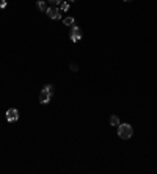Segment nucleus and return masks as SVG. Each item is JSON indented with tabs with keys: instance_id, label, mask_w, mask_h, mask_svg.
<instances>
[{
	"instance_id": "f257e3e1",
	"label": "nucleus",
	"mask_w": 157,
	"mask_h": 174,
	"mask_svg": "<svg viewBox=\"0 0 157 174\" xmlns=\"http://www.w3.org/2000/svg\"><path fill=\"white\" fill-rule=\"evenodd\" d=\"M53 96V85H46L43 89H41V94H39V102L43 104V105H47V104L50 102Z\"/></svg>"
},
{
	"instance_id": "f03ea898",
	"label": "nucleus",
	"mask_w": 157,
	"mask_h": 174,
	"mask_svg": "<svg viewBox=\"0 0 157 174\" xmlns=\"http://www.w3.org/2000/svg\"><path fill=\"white\" fill-rule=\"evenodd\" d=\"M132 135H134L132 126H129V124H119L118 126V136L121 140H129V138H132Z\"/></svg>"
},
{
	"instance_id": "7ed1b4c3",
	"label": "nucleus",
	"mask_w": 157,
	"mask_h": 174,
	"mask_svg": "<svg viewBox=\"0 0 157 174\" xmlns=\"http://www.w3.org/2000/svg\"><path fill=\"white\" fill-rule=\"evenodd\" d=\"M69 38L72 43H77V41L82 39V30L79 28L77 25H72L71 27V30H69Z\"/></svg>"
},
{
	"instance_id": "20e7f679",
	"label": "nucleus",
	"mask_w": 157,
	"mask_h": 174,
	"mask_svg": "<svg viewBox=\"0 0 157 174\" xmlns=\"http://www.w3.org/2000/svg\"><path fill=\"white\" fill-rule=\"evenodd\" d=\"M46 13H47V16H49L50 19H53V20H60L61 19V11H60V8H57V6H49V8L46 10Z\"/></svg>"
},
{
	"instance_id": "39448f33",
	"label": "nucleus",
	"mask_w": 157,
	"mask_h": 174,
	"mask_svg": "<svg viewBox=\"0 0 157 174\" xmlns=\"http://www.w3.org/2000/svg\"><path fill=\"white\" fill-rule=\"evenodd\" d=\"M19 119V111L16 108H10L6 111V121L8 122H16Z\"/></svg>"
},
{
	"instance_id": "423d86ee",
	"label": "nucleus",
	"mask_w": 157,
	"mask_h": 174,
	"mask_svg": "<svg viewBox=\"0 0 157 174\" xmlns=\"http://www.w3.org/2000/svg\"><path fill=\"white\" fill-rule=\"evenodd\" d=\"M110 126H113V127H118L119 126V119H118L116 115H112L110 116Z\"/></svg>"
},
{
	"instance_id": "0eeeda50",
	"label": "nucleus",
	"mask_w": 157,
	"mask_h": 174,
	"mask_svg": "<svg viewBox=\"0 0 157 174\" xmlns=\"http://www.w3.org/2000/svg\"><path fill=\"white\" fill-rule=\"evenodd\" d=\"M74 24H76L74 17H65V19H63V25H66V27H72Z\"/></svg>"
},
{
	"instance_id": "6e6552de",
	"label": "nucleus",
	"mask_w": 157,
	"mask_h": 174,
	"mask_svg": "<svg viewBox=\"0 0 157 174\" xmlns=\"http://www.w3.org/2000/svg\"><path fill=\"white\" fill-rule=\"evenodd\" d=\"M36 8H38L39 11H46V10H47V6H46V2H44V0H39V2H36Z\"/></svg>"
},
{
	"instance_id": "1a4fd4ad",
	"label": "nucleus",
	"mask_w": 157,
	"mask_h": 174,
	"mask_svg": "<svg viewBox=\"0 0 157 174\" xmlns=\"http://www.w3.org/2000/svg\"><path fill=\"white\" fill-rule=\"evenodd\" d=\"M69 10V2H61L60 3V11H68Z\"/></svg>"
},
{
	"instance_id": "9d476101",
	"label": "nucleus",
	"mask_w": 157,
	"mask_h": 174,
	"mask_svg": "<svg viewBox=\"0 0 157 174\" xmlns=\"http://www.w3.org/2000/svg\"><path fill=\"white\" fill-rule=\"evenodd\" d=\"M6 8V0H0V10H5Z\"/></svg>"
},
{
	"instance_id": "9b49d317",
	"label": "nucleus",
	"mask_w": 157,
	"mask_h": 174,
	"mask_svg": "<svg viewBox=\"0 0 157 174\" xmlns=\"http://www.w3.org/2000/svg\"><path fill=\"white\" fill-rule=\"evenodd\" d=\"M71 71H74V72L79 71V66H77L76 63H71Z\"/></svg>"
},
{
	"instance_id": "f8f14e48",
	"label": "nucleus",
	"mask_w": 157,
	"mask_h": 174,
	"mask_svg": "<svg viewBox=\"0 0 157 174\" xmlns=\"http://www.w3.org/2000/svg\"><path fill=\"white\" fill-rule=\"evenodd\" d=\"M49 2H50V3L53 5V6H55V5H60L61 2H63V0H49Z\"/></svg>"
},
{
	"instance_id": "ddd939ff",
	"label": "nucleus",
	"mask_w": 157,
	"mask_h": 174,
	"mask_svg": "<svg viewBox=\"0 0 157 174\" xmlns=\"http://www.w3.org/2000/svg\"><path fill=\"white\" fill-rule=\"evenodd\" d=\"M68 2H69V3H72V2H76V0H68Z\"/></svg>"
},
{
	"instance_id": "4468645a",
	"label": "nucleus",
	"mask_w": 157,
	"mask_h": 174,
	"mask_svg": "<svg viewBox=\"0 0 157 174\" xmlns=\"http://www.w3.org/2000/svg\"><path fill=\"white\" fill-rule=\"evenodd\" d=\"M124 2H132V0H124Z\"/></svg>"
}]
</instances>
